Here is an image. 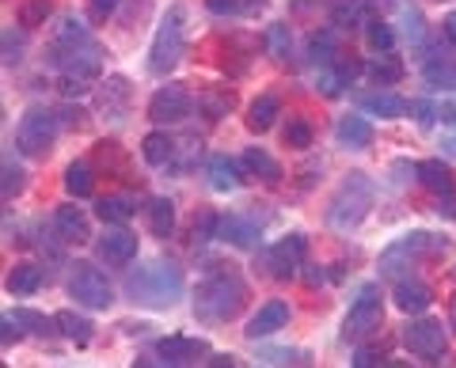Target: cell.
<instances>
[{"instance_id": "obj_55", "label": "cell", "mask_w": 456, "mask_h": 368, "mask_svg": "<svg viewBox=\"0 0 456 368\" xmlns=\"http://www.w3.org/2000/svg\"><path fill=\"white\" fill-rule=\"evenodd\" d=\"M209 364H213V368H232V364H236V357H232V353H213Z\"/></svg>"}, {"instance_id": "obj_36", "label": "cell", "mask_w": 456, "mask_h": 368, "mask_svg": "<svg viewBox=\"0 0 456 368\" xmlns=\"http://www.w3.org/2000/svg\"><path fill=\"white\" fill-rule=\"evenodd\" d=\"M365 73H369V80H373V84H380V88H392V84L403 80V65H399L395 58H388V53H384V58L369 61Z\"/></svg>"}, {"instance_id": "obj_43", "label": "cell", "mask_w": 456, "mask_h": 368, "mask_svg": "<svg viewBox=\"0 0 456 368\" xmlns=\"http://www.w3.org/2000/svg\"><path fill=\"white\" fill-rule=\"evenodd\" d=\"M16 319L23 323V327H31L35 334H53V327H57V316L53 319H46V316H38V311H16Z\"/></svg>"}, {"instance_id": "obj_7", "label": "cell", "mask_w": 456, "mask_h": 368, "mask_svg": "<svg viewBox=\"0 0 456 368\" xmlns=\"http://www.w3.org/2000/svg\"><path fill=\"white\" fill-rule=\"evenodd\" d=\"M69 296L80 304V308H92V311H103L114 304V289L103 270H95L92 262H77L73 274H69Z\"/></svg>"}, {"instance_id": "obj_54", "label": "cell", "mask_w": 456, "mask_h": 368, "mask_svg": "<svg viewBox=\"0 0 456 368\" xmlns=\"http://www.w3.org/2000/svg\"><path fill=\"white\" fill-rule=\"evenodd\" d=\"M437 213H441V217H456V197H452V194H445V197L437 202Z\"/></svg>"}, {"instance_id": "obj_5", "label": "cell", "mask_w": 456, "mask_h": 368, "mask_svg": "<svg viewBox=\"0 0 456 368\" xmlns=\"http://www.w3.org/2000/svg\"><path fill=\"white\" fill-rule=\"evenodd\" d=\"M53 140H57V115L46 107H27L16 125V148L31 156V160H42V156H50Z\"/></svg>"}, {"instance_id": "obj_34", "label": "cell", "mask_w": 456, "mask_h": 368, "mask_svg": "<svg viewBox=\"0 0 456 368\" xmlns=\"http://www.w3.org/2000/svg\"><path fill=\"white\" fill-rule=\"evenodd\" d=\"M57 327H61V334L69 338V342H77V346H88L92 342V323L77 316V311H57Z\"/></svg>"}, {"instance_id": "obj_48", "label": "cell", "mask_w": 456, "mask_h": 368, "mask_svg": "<svg viewBox=\"0 0 456 368\" xmlns=\"http://www.w3.org/2000/svg\"><path fill=\"white\" fill-rule=\"evenodd\" d=\"M20 327H23V323H20L16 316H4V319H0V346L8 349L12 342H20V334H23Z\"/></svg>"}, {"instance_id": "obj_37", "label": "cell", "mask_w": 456, "mask_h": 368, "mask_svg": "<svg viewBox=\"0 0 456 368\" xmlns=\"http://www.w3.org/2000/svg\"><path fill=\"white\" fill-rule=\"evenodd\" d=\"M308 53L316 65H331L338 61V42H335V31H316L308 42Z\"/></svg>"}, {"instance_id": "obj_33", "label": "cell", "mask_w": 456, "mask_h": 368, "mask_svg": "<svg viewBox=\"0 0 456 368\" xmlns=\"http://www.w3.org/2000/svg\"><path fill=\"white\" fill-rule=\"evenodd\" d=\"M263 46H266V53L274 61H289V53H293V31L285 23H270L266 35H263Z\"/></svg>"}, {"instance_id": "obj_45", "label": "cell", "mask_w": 456, "mask_h": 368, "mask_svg": "<svg viewBox=\"0 0 456 368\" xmlns=\"http://www.w3.org/2000/svg\"><path fill=\"white\" fill-rule=\"evenodd\" d=\"M399 20H403V31H407V38H411V42H415V46H419V42L426 38V27H422V16H419V12H415V8H399Z\"/></svg>"}, {"instance_id": "obj_18", "label": "cell", "mask_w": 456, "mask_h": 368, "mask_svg": "<svg viewBox=\"0 0 456 368\" xmlns=\"http://www.w3.org/2000/svg\"><path fill=\"white\" fill-rule=\"evenodd\" d=\"M156 353L164 357V364H191L194 357L206 353V342L202 338H187V334H167L156 342Z\"/></svg>"}, {"instance_id": "obj_46", "label": "cell", "mask_w": 456, "mask_h": 368, "mask_svg": "<svg viewBox=\"0 0 456 368\" xmlns=\"http://www.w3.org/2000/svg\"><path fill=\"white\" fill-rule=\"evenodd\" d=\"M217 213H206L202 220L194 224V244H209V239H217Z\"/></svg>"}, {"instance_id": "obj_2", "label": "cell", "mask_w": 456, "mask_h": 368, "mask_svg": "<svg viewBox=\"0 0 456 368\" xmlns=\"http://www.w3.org/2000/svg\"><path fill=\"white\" fill-rule=\"evenodd\" d=\"M183 289H187V281H183V270L175 262H149L126 281L130 300L145 308H171L175 300H183Z\"/></svg>"}, {"instance_id": "obj_25", "label": "cell", "mask_w": 456, "mask_h": 368, "mask_svg": "<svg viewBox=\"0 0 456 368\" xmlns=\"http://www.w3.org/2000/svg\"><path fill=\"white\" fill-rule=\"evenodd\" d=\"M281 115V103L274 95H259L255 103L248 107V130H255V133H266L270 125H274V118Z\"/></svg>"}, {"instance_id": "obj_57", "label": "cell", "mask_w": 456, "mask_h": 368, "mask_svg": "<svg viewBox=\"0 0 456 368\" xmlns=\"http://www.w3.org/2000/svg\"><path fill=\"white\" fill-rule=\"evenodd\" d=\"M445 148H449V152L456 156V140H445Z\"/></svg>"}, {"instance_id": "obj_4", "label": "cell", "mask_w": 456, "mask_h": 368, "mask_svg": "<svg viewBox=\"0 0 456 368\" xmlns=\"http://www.w3.org/2000/svg\"><path fill=\"white\" fill-rule=\"evenodd\" d=\"M183 50H187V12L183 4H171L167 16L160 20L149 46V73L152 76H167L171 68L183 61Z\"/></svg>"}, {"instance_id": "obj_1", "label": "cell", "mask_w": 456, "mask_h": 368, "mask_svg": "<svg viewBox=\"0 0 456 368\" xmlns=\"http://www.w3.org/2000/svg\"><path fill=\"white\" fill-rule=\"evenodd\" d=\"M248 300V285L232 266H221L213 270L202 285H198V296H194V311L202 323H228L240 316V308Z\"/></svg>"}, {"instance_id": "obj_27", "label": "cell", "mask_w": 456, "mask_h": 368, "mask_svg": "<svg viewBox=\"0 0 456 368\" xmlns=\"http://www.w3.org/2000/svg\"><path fill=\"white\" fill-rule=\"evenodd\" d=\"M145 217H149L152 236H160V239H167L171 228H175V205H171V197H152L149 209H145Z\"/></svg>"}, {"instance_id": "obj_19", "label": "cell", "mask_w": 456, "mask_h": 368, "mask_svg": "<svg viewBox=\"0 0 456 368\" xmlns=\"http://www.w3.org/2000/svg\"><path fill=\"white\" fill-rule=\"evenodd\" d=\"M362 73V65H354V61H331V65H320V73H316V92H323L327 99H335L342 95V88H350V80Z\"/></svg>"}, {"instance_id": "obj_52", "label": "cell", "mask_w": 456, "mask_h": 368, "mask_svg": "<svg viewBox=\"0 0 456 368\" xmlns=\"http://www.w3.org/2000/svg\"><path fill=\"white\" fill-rule=\"evenodd\" d=\"M354 364H358V368H369V364H380V357H377V353L373 349H358V353H354Z\"/></svg>"}, {"instance_id": "obj_39", "label": "cell", "mask_w": 456, "mask_h": 368, "mask_svg": "<svg viewBox=\"0 0 456 368\" xmlns=\"http://www.w3.org/2000/svg\"><path fill=\"white\" fill-rule=\"evenodd\" d=\"M23 187H27V172L16 164V156H4V182H0V190H4V202H12L16 194H23Z\"/></svg>"}, {"instance_id": "obj_13", "label": "cell", "mask_w": 456, "mask_h": 368, "mask_svg": "<svg viewBox=\"0 0 456 368\" xmlns=\"http://www.w3.org/2000/svg\"><path fill=\"white\" fill-rule=\"evenodd\" d=\"M217 239H221V244H232L240 251H248V247H255L263 239V220L259 217H248V213L221 217L217 220Z\"/></svg>"}, {"instance_id": "obj_35", "label": "cell", "mask_w": 456, "mask_h": 368, "mask_svg": "<svg viewBox=\"0 0 456 368\" xmlns=\"http://www.w3.org/2000/svg\"><path fill=\"white\" fill-rule=\"evenodd\" d=\"M134 202L130 197H122V194H110V197H103V202L95 205V213H99V220H107V224H126L134 217Z\"/></svg>"}, {"instance_id": "obj_8", "label": "cell", "mask_w": 456, "mask_h": 368, "mask_svg": "<svg viewBox=\"0 0 456 368\" xmlns=\"http://www.w3.org/2000/svg\"><path fill=\"white\" fill-rule=\"evenodd\" d=\"M305 254H308V239H305L301 232H293V236L278 239V244L263 247L259 266H263V270H266L270 277L289 281V277H297V270L305 266Z\"/></svg>"}, {"instance_id": "obj_10", "label": "cell", "mask_w": 456, "mask_h": 368, "mask_svg": "<svg viewBox=\"0 0 456 368\" xmlns=\"http://www.w3.org/2000/svg\"><path fill=\"white\" fill-rule=\"evenodd\" d=\"M53 65L61 73H73V76H88L95 80L99 68H103V50H99L95 38H84L73 42V46H53Z\"/></svg>"}, {"instance_id": "obj_50", "label": "cell", "mask_w": 456, "mask_h": 368, "mask_svg": "<svg viewBox=\"0 0 456 368\" xmlns=\"http://www.w3.org/2000/svg\"><path fill=\"white\" fill-rule=\"evenodd\" d=\"M114 8H118V0H88V12H92L95 23H103Z\"/></svg>"}, {"instance_id": "obj_49", "label": "cell", "mask_w": 456, "mask_h": 368, "mask_svg": "<svg viewBox=\"0 0 456 368\" xmlns=\"http://www.w3.org/2000/svg\"><path fill=\"white\" fill-rule=\"evenodd\" d=\"M411 115H415L422 125H430L434 118H441V107H434L430 99H415V103H411Z\"/></svg>"}, {"instance_id": "obj_32", "label": "cell", "mask_w": 456, "mask_h": 368, "mask_svg": "<svg viewBox=\"0 0 456 368\" xmlns=\"http://www.w3.org/2000/svg\"><path fill=\"white\" fill-rule=\"evenodd\" d=\"M422 76L430 88H441V92H456V61L449 58H430L422 68Z\"/></svg>"}, {"instance_id": "obj_30", "label": "cell", "mask_w": 456, "mask_h": 368, "mask_svg": "<svg viewBox=\"0 0 456 368\" xmlns=\"http://www.w3.org/2000/svg\"><path fill=\"white\" fill-rule=\"evenodd\" d=\"M65 190L73 197H88L95 190V172H92L88 160H73L65 167Z\"/></svg>"}, {"instance_id": "obj_41", "label": "cell", "mask_w": 456, "mask_h": 368, "mask_svg": "<svg viewBox=\"0 0 456 368\" xmlns=\"http://www.w3.org/2000/svg\"><path fill=\"white\" fill-rule=\"evenodd\" d=\"M198 110H202L206 118H224L228 110H232V95H221V92H206V95H198Z\"/></svg>"}, {"instance_id": "obj_56", "label": "cell", "mask_w": 456, "mask_h": 368, "mask_svg": "<svg viewBox=\"0 0 456 368\" xmlns=\"http://www.w3.org/2000/svg\"><path fill=\"white\" fill-rule=\"evenodd\" d=\"M441 27H445V38H449L452 46H456V8L449 12V16H445V23H441Z\"/></svg>"}, {"instance_id": "obj_11", "label": "cell", "mask_w": 456, "mask_h": 368, "mask_svg": "<svg viewBox=\"0 0 456 368\" xmlns=\"http://www.w3.org/2000/svg\"><path fill=\"white\" fill-rule=\"evenodd\" d=\"M445 251H449V239H445V236L411 232V236H403V239H395V244L384 251L380 262H395V259H407V262H415V259H441Z\"/></svg>"}, {"instance_id": "obj_12", "label": "cell", "mask_w": 456, "mask_h": 368, "mask_svg": "<svg viewBox=\"0 0 456 368\" xmlns=\"http://www.w3.org/2000/svg\"><path fill=\"white\" fill-rule=\"evenodd\" d=\"M191 107L194 103H191V95H187L183 84H164V88L149 99V118L156 125H175V122H183L191 115Z\"/></svg>"}, {"instance_id": "obj_47", "label": "cell", "mask_w": 456, "mask_h": 368, "mask_svg": "<svg viewBox=\"0 0 456 368\" xmlns=\"http://www.w3.org/2000/svg\"><path fill=\"white\" fill-rule=\"evenodd\" d=\"M20 53H23V38L8 27V31H4V65H8V68H12V65H20V61H23Z\"/></svg>"}, {"instance_id": "obj_3", "label": "cell", "mask_w": 456, "mask_h": 368, "mask_svg": "<svg viewBox=\"0 0 456 368\" xmlns=\"http://www.w3.org/2000/svg\"><path fill=\"white\" fill-rule=\"evenodd\" d=\"M373 197H377V187L373 179L354 172L338 182V190L331 194V202H327V224H331L335 232H350L358 228L365 220V213L373 209Z\"/></svg>"}, {"instance_id": "obj_58", "label": "cell", "mask_w": 456, "mask_h": 368, "mask_svg": "<svg viewBox=\"0 0 456 368\" xmlns=\"http://www.w3.org/2000/svg\"><path fill=\"white\" fill-rule=\"evenodd\" d=\"M452 331H456V304H452Z\"/></svg>"}, {"instance_id": "obj_17", "label": "cell", "mask_w": 456, "mask_h": 368, "mask_svg": "<svg viewBox=\"0 0 456 368\" xmlns=\"http://www.w3.org/2000/svg\"><path fill=\"white\" fill-rule=\"evenodd\" d=\"M53 232L61 236V244H88L92 239L88 217H84L77 205H57L53 209Z\"/></svg>"}, {"instance_id": "obj_53", "label": "cell", "mask_w": 456, "mask_h": 368, "mask_svg": "<svg viewBox=\"0 0 456 368\" xmlns=\"http://www.w3.org/2000/svg\"><path fill=\"white\" fill-rule=\"evenodd\" d=\"M61 118H65V125H84V122H88V115H84L80 107H65Z\"/></svg>"}, {"instance_id": "obj_29", "label": "cell", "mask_w": 456, "mask_h": 368, "mask_svg": "<svg viewBox=\"0 0 456 368\" xmlns=\"http://www.w3.org/2000/svg\"><path fill=\"white\" fill-rule=\"evenodd\" d=\"M141 156H145V164L164 167V164H171V156H175V140H171L164 130H156L141 140Z\"/></svg>"}, {"instance_id": "obj_6", "label": "cell", "mask_w": 456, "mask_h": 368, "mask_svg": "<svg viewBox=\"0 0 456 368\" xmlns=\"http://www.w3.org/2000/svg\"><path fill=\"white\" fill-rule=\"evenodd\" d=\"M384 323V304H380V289L377 285H365L358 292V300H354L350 316L342 319V338L346 342H365V338H373Z\"/></svg>"}, {"instance_id": "obj_31", "label": "cell", "mask_w": 456, "mask_h": 368, "mask_svg": "<svg viewBox=\"0 0 456 368\" xmlns=\"http://www.w3.org/2000/svg\"><path fill=\"white\" fill-rule=\"evenodd\" d=\"M244 167L255 179H263V182H278L281 179V164L266 148H248L244 152Z\"/></svg>"}, {"instance_id": "obj_28", "label": "cell", "mask_w": 456, "mask_h": 368, "mask_svg": "<svg viewBox=\"0 0 456 368\" xmlns=\"http://www.w3.org/2000/svg\"><path fill=\"white\" fill-rule=\"evenodd\" d=\"M331 23L338 31H354V27H365L369 23V4L365 0H338L335 12H331Z\"/></svg>"}, {"instance_id": "obj_23", "label": "cell", "mask_w": 456, "mask_h": 368, "mask_svg": "<svg viewBox=\"0 0 456 368\" xmlns=\"http://www.w3.org/2000/svg\"><path fill=\"white\" fill-rule=\"evenodd\" d=\"M362 110L365 115H377V118H403L411 110V103L407 99H399V95H392V92H377V95L362 99Z\"/></svg>"}, {"instance_id": "obj_14", "label": "cell", "mask_w": 456, "mask_h": 368, "mask_svg": "<svg viewBox=\"0 0 456 368\" xmlns=\"http://www.w3.org/2000/svg\"><path fill=\"white\" fill-rule=\"evenodd\" d=\"M95 251H99V259H103L107 266H130L137 259V236H130L118 224V228H107L103 236L95 239Z\"/></svg>"}, {"instance_id": "obj_38", "label": "cell", "mask_w": 456, "mask_h": 368, "mask_svg": "<svg viewBox=\"0 0 456 368\" xmlns=\"http://www.w3.org/2000/svg\"><path fill=\"white\" fill-rule=\"evenodd\" d=\"M365 38H369V50L373 53H388L395 46V31H392V23H384V20H369Z\"/></svg>"}, {"instance_id": "obj_44", "label": "cell", "mask_w": 456, "mask_h": 368, "mask_svg": "<svg viewBox=\"0 0 456 368\" xmlns=\"http://www.w3.org/2000/svg\"><path fill=\"white\" fill-rule=\"evenodd\" d=\"M57 88H61V95L69 99H80L92 92V80L88 76H73V73H61V80H57Z\"/></svg>"}, {"instance_id": "obj_24", "label": "cell", "mask_w": 456, "mask_h": 368, "mask_svg": "<svg viewBox=\"0 0 456 368\" xmlns=\"http://www.w3.org/2000/svg\"><path fill=\"white\" fill-rule=\"evenodd\" d=\"M206 179H209V187L217 190V194H228V190H236V187H240V179H236V164L228 160V156H209V164H206Z\"/></svg>"}, {"instance_id": "obj_20", "label": "cell", "mask_w": 456, "mask_h": 368, "mask_svg": "<svg viewBox=\"0 0 456 368\" xmlns=\"http://www.w3.org/2000/svg\"><path fill=\"white\" fill-rule=\"evenodd\" d=\"M415 175H419L422 187L430 190V194H437V197L456 194V175H452V167L445 160H422L415 167Z\"/></svg>"}, {"instance_id": "obj_9", "label": "cell", "mask_w": 456, "mask_h": 368, "mask_svg": "<svg viewBox=\"0 0 456 368\" xmlns=\"http://www.w3.org/2000/svg\"><path fill=\"white\" fill-rule=\"evenodd\" d=\"M403 346L422 361H437L449 349V331L441 327V319H411L403 327Z\"/></svg>"}, {"instance_id": "obj_51", "label": "cell", "mask_w": 456, "mask_h": 368, "mask_svg": "<svg viewBox=\"0 0 456 368\" xmlns=\"http://www.w3.org/2000/svg\"><path fill=\"white\" fill-rule=\"evenodd\" d=\"M206 8L213 12V16H236L244 4H240V0H206Z\"/></svg>"}, {"instance_id": "obj_21", "label": "cell", "mask_w": 456, "mask_h": 368, "mask_svg": "<svg viewBox=\"0 0 456 368\" xmlns=\"http://www.w3.org/2000/svg\"><path fill=\"white\" fill-rule=\"evenodd\" d=\"M335 137H338V145H346V148H369L377 133H373V122H369V118L346 115V118H338Z\"/></svg>"}, {"instance_id": "obj_15", "label": "cell", "mask_w": 456, "mask_h": 368, "mask_svg": "<svg viewBox=\"0 0 456 368\" xmlns=\"http://www.w3.org/2000/svg\"><path fill=\"white\" fill-rule=\"evenodd\" d=\"M392 300L399 311H407V316H422V311L434 304V292L419 277H399L395 289H392Z\"/></svg>"}, {"instance_id": "obj_26", "label": "cell", "mask_w": 456, "mask_h": 368, "mask_svg": "<svg viewBox=\"0 0 456 368\" xmlns=\"http://www.w3.org/2000/svg\"><path fill=\"white\" fill-rule=\"evenodd\" d=\"M126 103H130V80L110 76L103 84V92H99V107H103V115H122Z\"/></svg>"}, {"instance_id": "obj_16", "label": "cell", "mask_w": 456, "mask_h": 368, "mask_svg": "<svg viewBox=\"0 0 456 368\" xmlns=\"http://www.w3.org/2000/svg\"><path fill=\"white\" fill-rule=\"evenodd\" d=\"M285 323H289V304H285V300H266V304L248 319V331H244V334L251 338V342H259V338L281 331Z\"/></svg>"}, {"instance_id": "obj_22", "label": "cell", "mask_w": 456, "mask_h": 368, "mask_svg": "<svg viewBox=\"0 0 456 368\" xmlns=\"http://www.w3.org/2000/svg\"><path fill=\"white\" fill-rule=\"evenodd\" d=\"M42 277H46V274H42V266H35V262H16V266L8 270L4 285H8L12 296H35V292L42 289Z\"/></svg>"}, {"instance_id": "obj_40", "label": "cell", "mask_w": 456, "mask_h": 368, "mask_svg": "<svg viewBox=\"0 0 456 368\" xmlns=\"http://www.w3.org/2000/svg\"><path fill=\"white\" fill-rule=\"evenodd\" d=\"M50 0H23L20 4V12H16V20H20V27H27V31H31V27H42L50 20Z\"/></svg>"}, {"instance_id": "obj_42", "label": "cell", "mask_w": 456, "mask_h": 368, "mask_svg": "<svg viewBox=\"0 0 456 368\" xmlns=\"http://www.w3.org/2000/svg\"><path fill=\"white\" fill-rule=\"evenodd\" d=\"M285 145L289 148H312V125L293 118L289 125H285Z\"/></svg>"}]
</instances>
